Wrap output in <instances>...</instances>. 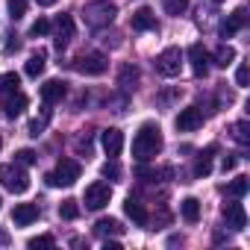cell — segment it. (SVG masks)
<instances>
[{
  "label": "cell",
  "mask_w": 250,
  "mask_h": 250,
  "mask_svg": "<svg viewBox=\"0 0 250 250\" xmlns=\"http://www.w3.org/2000/svg\"><path fill=\"white\" fill-rule=\"evenodd\" d=\"M244 27H247V9H244V6H238V9H235L224 24H221V39H232V36H235L238 30H244Z\"/></svg>",
  "instance_id": "cell-11"
},
{
  "label": "cell",
  "mask_w": 250,
  "mask_h": 250,
  "mask_svg": "<svg viewBox=\"0 0 250 250\" xmlns=\"http://www.w3.org/2000/svg\"><path fill=\"white\" fill-rule=\"evenodd\" d=\"M232 136L238 145H250V124L247 121H235L232 124Z\"/></svg>",
  "instance_id": "cell-26"
},
{
  "label": "cell",
  "mask_w": 250,
  "mask_h": 250,
  "mask_svg": "<svg viewBox=\"0 0 250 250\" xmlns=\"http://www.w3.org/2000/svg\"><path fill=\"white\" fill-rule=\"evenodd\" d=\"M188 59H191V74L194 77H206L209 74V53L203 44H191L188 47Z\"/></svg>",
  "instance_id": "cell-12"
},
{
  "label": "cell",
  "mask_w": 250,
  "mask_h": 250,
  "mask_svg": "<svg viewBox=\"0 0 250 250\" xmlns=\"http://www.w3.org/2000/svg\"><path fill=\"white\" fill-rule=\"evenodd\" d=\"M100 145H103L106 156L115 159V156H121V150H124V133H121L118 127H109V130L100 133Z\"/></svg>",
  "instance_id": "cell-10"
},
{
  "label": "cell",
  "mask_w": 250,
  "mask_h": 250,
  "mask_svg": "<svg viewBox=\"0 0 250 250\" xmlns=\"http://www.w3.org/2000/svg\"><path fill=\"white\" fill-rule=\"evenodd\" d=\"M200 127H203V112L197 106H186L177 115V130L180 133H191V130H200Z\"/></svg>",
  "instance_id": "cell-9"
},
{
  "label": "cell",
  "mask_w": 250,
  "mask_h": 250,
  "mask_svg": "<svg viewBox=\"0 0 250 250\" xmlns=\"http://www.w3.org/2000/svg\"><path fill=\"white\" fill-rule=\"evenodd\" d=\"M71 39H74V18H71V15H59V21H56V39H53V44H56L59 50H65V47L71 44Z\"/></svg>",
  "instance_id": "cell-13"
},
{
  "label": "cell",
  "mask_w": 250,
  "mask_h": 250,
  "mask_svg": "<svg viewBox=\"0 0 250 250\" xmlns=\"http://www.w3.org/2000/svg\"><path fill=\"white\" fill-rule=\"evenodd\" d=\"M247 188H250V180H247V177H235V180L227 186V194H229V197H244Z\"/></svg>",
  "instance_id": "cell-25"
},
{
  "label": "cell",
  "mask_w": 250,
  "mask_h": 250,
  "mask_svg": "<svg viewBox=\"0 0 250 250\" xmlns=\"http://www.w3.org/2000/svg\"><path fill=\"white\" fill-rule=\"evenodd\" d=\"M100 174H103V177H112V180H118V177H121V165H118L115 159H109V162L100 168Z\"/></svg>",
  "instance_id": "cell-33"
},
{
  "label": "cell",
  "mask_w": 250,
  "mask_h": 250,
  "mask_svg": "<svg viewBox=\"0 0 250 250\" xmlns=\"http://www.w3.org/2000/svg\"><path fill=\"white\" fill-rule=\"evenodd\" d=\"M159 150H162V130H159V124H153V121L142 124L136 139H133V156L139 162H150L153 156H159Z\"/></svg>",
  "instance_id": "cell-1"
},
{
  "label": "cell",
  "mask_w": 250,
  "mask_h": 250,
  "mask_svg": "<svg viewBox=\"0 0 250 250\" xmlns=\"http://www.w3.org/2000/svg\"><path fill=\"white\" fill-rule=\"evenodd\" d=\"M47 121H50V103H44V115H42V121H39V118H36V121H30V136H33V139H39V136L44 133Z\"/></svg>",
  "instance_id": "cell-24"
},
{
  "label": "cell",
  "mask_w": 250,
  "mask_h": 250,
  "mask_svg": "<svg viewBox=\"0 0 250 250\" xmlns=\"http://www.w3.org/2000/svg\"><path fill=\"white\" fill-rule=\"evenodd\" d=\"M9 42H6V47H3V53L9 56V53H15V50H21V42H18V36H6Z\"/></svg>",
  "instance_id": "cell-36"
},
{
  "label": "cell",
  "mask_w": 250,
  "mask_h": 250,
  "mask_svg": "<svg viewBox=\"0 0 250 250\" xmlns=\"http://www.w3.org/2000/svg\"><path fill=\"white\" fill-rule=\"evenodd\" d=\"M74 68L80 74H85V77H100V74H106L109 62H106L103 53H83V56L74 59Z\"/></svg>",
  "instance_id": "cell-6"
},
{
  "label": "cell",
  "mask_w": 250,
  "mask_h": 250,
  "mask_svg": "<svg viewBox=\"0 0 250 250\" xmlns=\"http://www.w3.org/2000/svg\"><path fill=\"white\" fill-rule=\"evenodd\" d=\"M221 215H224V221H227V227H232L235 232H241L244 227H247V212H244V206L241 203H224L221 206Z\"/></svg>",
  "instance_id": "cell-8"
},
{
  "label": "cell",
  "mask_w": 250,
  "mask_h": 250,
  "mask_svg": "<svg viewBox=\"0 0 250 250\" xmlns=\"http://www.w3.org/2000/svg\"><path fill=\"white\" fill-rule=\"evenodd\" d=\"M212 3H224V0H212Z\"/></svg>",
  "instance_id": "cell-39"
},
{
  "label": "cell",
  "mask_w": 250,
  "mask_h": 250,
  "mask_svg": "<svg viewBox=\"0 0 250 250\" xmlns=\"http://www.w3.org/2000/svg\"><path fill=\"white\" fill-rule=\"evenodd\" d=\"M44 59H47V53H44V50H39V53H33V56L27 59V68H24V71H27V77H39V74L44 71V65H47Z\"/></svg>",
  "instance_id": "cell-22"
},
{
  "label": "cell",
  "mask_w": 250,
  "mask_h": 250,
  "mask_svg": "<svg viewBox=\"0 0 250 250\" xmlns=\"http://www.w3.org/2000/svg\"><path fill=\"white\" fill-rule=\"evenodd\" d=\"M53 244H56L53 235H36V238L27 241V247H33V250H39V247H53Z\"/></svg>",
  "instance_id": "cell-31"
},
{
  "label": "cell",
  "mask_w": 250,
  "mask_h": 250,
  "mask_svg": "<svg viewBox=\"0 0 250 250\" xmlns=\"http://www.w3.org/2000/svg\"><path fill=\"white\" fill-rule=\"evenodd\" d=\"M130 80L136 83V80H139V71H136L133 65H124V68H121V85H127Z\"/></svg>",
  "instance_id": "cell-34"
},
{
  "label": "cell",
  "mask_w": 250,
  "mask_h": 250,
  "mask_svg": "<svg viewBox=\"0 0 250 250\" xmlns=\"http://www.w3.org/2000/svg\"><path fill=\"white\" fill-rule=\"evenodd\" d=\"M0 206H3V197H0Z\"/></svg>",
  "instance_id": "cell-41"
},
{
  "label": "cell",
  "mask_w": 250,
  "mask_h": 250,
  "mask_svg": "<svg viewBox=\"0 0 250 250\" xmlns=\"http://www.w3.org/2000/svg\"><path fill=\"white\" fill-rule=\"evenodd\" d=\"M109 200H112V188H109V183H103V180L91 183V186L85 188V194H83V203H85V209H91V212H100L103 206H109Z\"/></svg>",
  "instance_id": "cell-5"
},
{
  "label": "cell",
  "mask_w": 250,
  "mask_h": 250,
  "mask_svg": "<svg viewBox=\"0 0 250 250\" xmlns=\"http://www.w3.org/2000/svg\"><path fill=\"white\" fill-rule=\"evenodd\" d=\"M80 174H83V168H80V162L77 159H59V165H56V171L53 174H47L44 180H47V186H74L77 180H80Z\"/></svg>",
  "instance_id": "cell-4"
},
{
  "label": "cell",
  "mask_w": 250,
  "mask_h": 250,
  "mask_svg": "<svg viewBox=\"0 0 250 250\" xmlns=\"http://www.w3.org/2000/svg\"><path fill=\"white\" fill-rule=\"evenodd\" d=\"M15 162H18V165H24V168H30V165H36V162H39V153H36V150H30V147H21V150L15 153Z\"/></svg>",
  "instance_id": "cell-28"
},
{
  "label": "cell",
  "mask_w": 250,
  "mask_h": 250,
  "mask_svg": "<svg viewBox=\"0 0 250 250\" xmlns=\"http://www.w3.org/2000/svg\"><path fill=\"white\" fill-rule=\"evenodd\" d=\"M47 33H50V21H47V18H39V21L30 27V36H33V39H39V36H47Z\"/></svg>",
  "instance_id": "cell-30"
},
{
  "label": "cell",
  "mask_w": 250,
  "mask_h": 250,
  "mask_svg": "<svg viewBox=\"0 0 250 250\" xmlns=\"http://www.w3.org/2000/svg\"><path fill=\"white\" fill-rule=\"evenodd\" d=\"M36 3H39V6H56L59 0H36Z\"/></svg>",
  "instance_id": "cell-38"
},
{
  "label": "cell",
  "mask_w": 250,
  "mask_h": 250,
  "mask_svg": "<svg viewBox=\"0 0 250 250\" xmlns=\"http://www.w3.org/2000/svg\"><path fill=\"white\" fill-rule=\"evenodd\" d=\"M12 221L18 227H30L33 221H39V206L36 203H18L15 212H12Z\"/></svg>",
  "instance_id": "cell-16"
},
{
  "label": "cell",
  "mask_w": 250,
  "mask_h": 250,
  "mask_svg": "<svg viewBox=\"0 0 250 250\" xmlns=\"http://www.w3.org/2000/svg\"><path fill=\"white\" fill-rule=\"evenodd\" d=\"M180 68H183V53H180V47H165V50L156 56V71H159L162 77H177Z\"/></svg>",
  "instance_id": "cell-7"
},
{
  "label": "cell",
  "mask_w": 250,
  "mask_h": 250,
  "mask_svg": "<svg viewBox=\"0 0 250 250\" xmlns=\"http://www.w3.org/2000/svg\"><path fill=\"white\" fill-rule=\"evenodd\" d=\"M235 162H238V159H235V153H227L221 165H224V171H232V168H235Z\"/></svg>",
  "instance_id": "cell-37"
},
{
  "label": "cell",
  "mask_w": 250,
  "mask_h": 250,
  "mask_svg": "<svg viewBox=\"0 0 250 250\" xmlns=\"http://www.w3.org/2000/svg\"><path fill=\"white\" fill-rule=\"evenodd\" d=\"M124 212H127V218H133L139 227H145V224H147V209H145L136 197H127V203H124Z\"/></svg>",
  "instance_id": "cell-19"
},
{
  "label": "cell",
  "mask_w": 250,
  "mask_h": 250,
  "mask_svg": "<svg viewBox=\"0 0 250 250\" xmlns=\"http://www.w3.org/2000/svg\"><path fill=\"white\" fill-rule=\"evenodd\" d=\"M212 59H215V65H218V68H229V65L235 62V50H232L229 44H221V47L215 50V56H212Z\"/></svg>",
  "instance_id": "cell-23"
},
{
  "label": "cell",
  "mask_w": 250,
  "mask_h": 250,
  "mask_svg": "<svg viewBox=\"0 0 250 250\" xmlns=\"http://www.w3.org/2000/svg\"><path fill=\"white\" fill-rule=\"evenodd\" d=\"M94 232H97L100 238H106V235H121L124 227H121V221H115V218H100V221L94 224Z\"/></svg>",
  "instance_id": "cell-20"
},
{
  "label": "cell",
  "mask_w": 250,
  "mask_h": 250,
  "mask_svg": "<svg viewBox=\"0 0 250 250\" xmlns=\"http://www.w3.org/2000/svg\"><path fill=\"white\" fill-rule=\"evenodd\" d=\"M24 12H27V0H9V15L18 21V18H24Z\"/></svg>",
  "instance_id": "cell-32"
},
{
  "label": "cell",
  "mask_w": 250,
  "mask_h": 250,
  "mask_svg": "<svg viewBox=\"0 0 250 250\" xmlns=\"http://www.w3.org/2000/svg\"><path fill=\"white\" fill-rule=\"evenodd\" d=\"M0 186L9 188L12 194H24L30 188V174L24 171V165H0Z\"/></svg>",
  "instance_id": "cell-3"
},
{
  "label": "cell",
  "mask_w": 250,
  "mask_h": 250,
  "mask_svg": "<svg viewBox=\"0 0 250 250\" xmlns=\"http://www.w3.org/2000/svg\"><path fill=\"white\" fill-rule=\"evenodd\" d=\"M65 91H68V83L65 80H47L42 85V100L44 103H56V100L65 97Z\"/></svg>",
  "instance_id": "cell-15"
},
{
  "label": "cell",
  "mask_w": 250,
  "mask_h": 250,
  "mask_svg": "<svg viewBox=\"0 0 250 250\" xmlns=\"http://www.w3.org/2000/svg\"><path fill=\"white\" fill-rule=\"evenodd\" d=\"M247 80H250V68H247V65H238V68H235V85L244 88Z\"/></svg>",
  "instance_id": "cell-35"
},
{
  "label": "cell",
  "mask_w": 250,
  "mask_h": 250,
  "mask_svg": "<svg viewBox=\"0 0 250 250\" xmlns=\"http://www.w3.org/2000/svg\"><path fill=\"white\" fill-rule=\"evenodd\" d=\"M218 153L215 145H209L206 150H200V156L194 159V177H209L212 174V156Z\"/></svg>",
  "instance_id": "cell-17"
},
{
  "label": "cell",
  "mask_w": 250,
  "mask_h": 250,
  "mask_svg": "<svg viewBox=\"0 0 250 250\" xmlns=\"http://www.w3.org/2000/svg\"><path fill=\"white\" fill-rule=\"evenodd\" d=\"M162 9L168 15H183L188 9V0H162Z\"/></svg>",
  "instance_id": "cell-29"
},
{
  "label": "cell",
  "mask_w": 250,
  "mask_h": 250,
  "mask_svg": "<svg viewBox=\"0 0 250 250\" xmlns=\"http://www.w3.org/2000/svg\"><path fill=\"white\" fill-rule=\"evenodd\" d=\"M0 147H3V139H0Z\"/></svg>",
  "instance_id": "cell-40"
},
{
  "label": "cell",
  "mask_w": 250,
  "mask_h": 250,
  "mask_svg": "<svg viewBox=\"0 0 250 250\" xmlns=\"http://www.w3.org/2000/svg\"><path fill=\"white\" fill-rule=\"evenodd\" d=\"M27 94H21V91H12L9 97H6V118H18V115H24V109H27Z\"/></svg>",
  "instance_id": "cell-18"
},
{
  "label": "cell",
  "mask_w": 250,
  "mask_h": 250,
  "mask_svg": "<svg viewBox=\"0 0 250 250\" xmlns=\"http://www.w3.org/2000/svg\"><path fill=\"white\" fill-rule=\"evenodd\" d=\"M130 24H133V30H142V33H147V30H159V21H156L153 9H147V6L136 9L133 18H130Z\"/></svg>",
  "instance_id": "cell-14"
},
{
  "label": "cell",
  "mask_w": 250,
  "mask_h": 250,
  "mask_svg": "<svg viewBox=\"0 0 250 250\" xmlns=\"http://www.w3.org/2000/svg\"><path fill=\"white\" fill-rule=\"evenodd\" d=\"M59 215H62L65 221L80 218V203H77V200H71V197H68V200H62V203H59Z\"/></svg>",
  "instance_id": "cell-27"
},
{
  "label": "cell",
  "mask_w": 250,
  "mask_h": 250,
  "mask_svg": "<svg viewBox=\"0 0 250 250\" xmlns=\"http://www.w3.org/2000/svg\"><path fill=\"white\" fill-rule=\"evenodd\" d=\"M83 15H85V24H88V27L100 30V27H109V24L115 21L118 6H115V3H109V0H91V3H85Z\"/></svg>",
  "instance_id": "cell-2"
},
{
  "label": "cell",
  "mask_w": 250,
  "mask_h": 250,
  "mask_svg": "<svg viewBox=\"0 0 250 250\" xmlns=\"http://www.w3.org/2000/svg\"><path fill=\"white\" fill-rule=\"evenodd\" d=\"M180 212H183V218H186L188 224H197V221H200V200H197V197H186V200L180 203Z\"/></svg>",
  "instance_id": "cell-21"
}]
</instances>
